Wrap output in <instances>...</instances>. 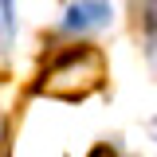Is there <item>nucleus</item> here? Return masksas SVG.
Listing matches in <instances>:
<instances>
[{
    "label": "nucleus",
    "mask_w": 157,
    "mask_h": 157,
    "mask_svg": "<svg viewBox=\"0 0 157 157\" xmlns=\"http://www.w3.org/2000/svg\"><path fill=\"white\" fill-rule=\"evenodd\" d=\"M106 78V63H102V51L94 47H71L43 71V82L39 90L47 98H67V102H78V98L94 94Z\"/></svg>",
    "instance_id": "nucleus-1"
},
{
    "label": "nucleus",
    "mask_w": 157,
    "mask_h": 157,
    "mask_svg": "<svg viewBox=\"0 0 157 157\" xmlns=\"http://www.w3.org/2000/svg\"><path fill=\"white\" fill-rule=\"evenodd\" d=\"M86 157H118V153H114V149H110V145H94V149H90V153H86Z\"/></svg>",
    "instance_id": "nucleus-4"
},
{
    "label": "nucleus",
    "mask_w": 157,
    "mask_h": 157,
    "mask_svg": "<svg viewBox=\"0 0 157 157\" xmlns=\"http://www.w3.org/2000/svg\"><path fill=\"white\" fill-rule=\"evenodd\" d=\"M134 12L149 32H157V0H134Z\"/></svg>",
    "instance_id": "nucleus-3"
},
{
    "label": "nucleus",
    "mask_w": 157,
    "mask_h": 157,
    "mask_svg": "<svg viewBox=\"0 0 157 157\" xmlns=\"http://www.w3.org/2000/svg\"><path fill=\"white\" fill-rule=\"evenodd\" d=\"M149 130H153V137H157V118H153V126H149Z\"/></svg>",
    "instance_id": "nucleus-5"
},
{
    "label": "nucleus",
    "mask_w": 157,
    "mask_h": 157,
    "mask_svg": "<svg viewBox=\"0 0 157 157\" xmlns=\"http://www.w3.org/2000/svg\"><path fill=\"white\" fill-rule=\"evenodd\" d=\"M106 24H110V4L106 0H78L63 16V28L67 32H98Z\"/></svg>",
    "instance_id": "nucleus-2"
}]
</instances>
